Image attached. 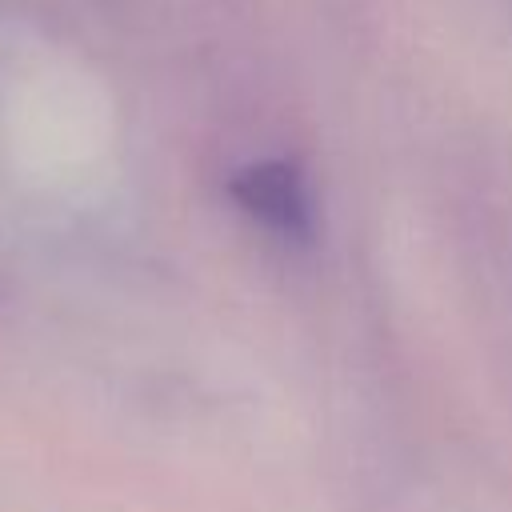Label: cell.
<instances>
[{
  "instance_id": "6da1fadb",
  "label": "cell",
  "mask_w": 512,
  "mask_h": 512,
  "mask_svg": "<svg viewBox=\"0 0 512 512\" xmlns=\"http://www.w3.org/2000/svg\"><path fill=\"white\" fill-rule=\"evenodd\" d=\"M232 200L256 216L264 228L288 236V240H312V200L308 184L296 164L288 160H260L232 176Z\"/></svg>"
}]
</instances>
